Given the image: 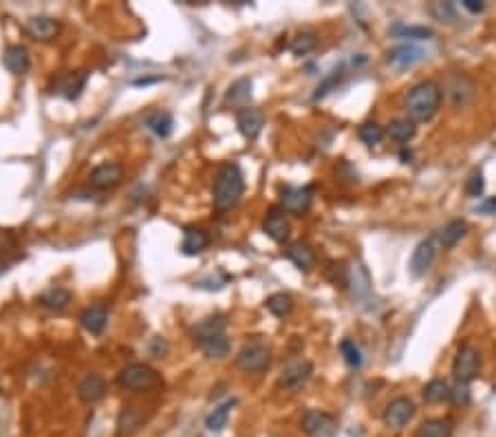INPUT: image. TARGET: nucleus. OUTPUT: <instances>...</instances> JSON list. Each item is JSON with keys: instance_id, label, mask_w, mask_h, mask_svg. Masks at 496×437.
I'll return each instance as SVG.
<instances>
[{"instance_id": "nucleus-20", "label": "nucleus", "mask_w": 496, "mask_h": 437, "mask_svg": "<svg viewBox=\"0 0 496 437\" xmlns=\"http://www.w3.org/2000/svg\"><path fill=\"white\" fill-rule=\"evenodd\" d=\"M141 426H144V415L139 407L124 405L117 417V437H132Z\"/></svg>"}, {"instance_id": "nucleus-35", "label": "nucleus", "mask_w": 496, "mask_h": 437, "mask_svg": "<svg viewBox=\"0 0 496 437\" xmlns=\"http://www.w3.org/2000/svg\"><path fill=\"white\" fill-rule=\"evenodd\" d=\"M415 133H417V128H415V122L412 120H395L388 124V135L400 144L410 142L412 137H415Z\"/></svg>"}, {"instance_id": "nucleus-36", "label": "nucleus", "mask_w": 496, "mask_h": 437, "mask_svg": "<svg viewBox=\"0 0 496 437\" xmlns=\"http://www.w3.org/2000/svg\"><path fill=\"white\" fill-rule=\"evenodd\" d=\"M316 47H318L316 33H313V31H305V33H300V36H295V38H293V42H291V47H289V49H291V54H293V56L303 58V56L311 54Z\"/></svg>"}, {"instance_id": "nucleus-5", "label": "nucleus", "mask_w": 496, "mask_h": 437, "mask_svg": "<svg viewBox=\"0 0 496 437\" xmlns=\"http://www.w3.org/2000/svg\"><path fill=\"white\" fill-rule=\"evenodd\" d=\"M478 369H481V356L472 345H463L459 349V354L452 364V374L457 382H472L478 376Z\"/></svg>"}, {"instance_id": "nucleus-12", "label": "nucleus", "mask_w": 496, "mask_h": 437, "mask_svg": "<svg viewBox=\"0 0 496 437\" xmlns=\"http://www.w3.org/2000/svg\"><path fill=\"white\" fill-rule=\"evenodd\" d=\"M25 31L33 40L49 42L60 33V23L56 18H51V16H31V18L25 23Z\"/></svg>"}, {"instance_id": "nucleus-16", "label": "nucleus", "mask_w": 496, "mask_h": 437, "mask_svg": "<svg viewBox=\"0 0 496 437\" xmlns=\"http://www.w3.org/2000/svg\"><path fill=\"white\" fill-rule=\"evenodd\" d=\"M3 64L11 75H25L31 69V58H29L27 47H23V44L7 47L5 56H3Z\"/></svg>"}, {"instance_id": "nucleus-6", "label": "nucleus", "mask_w": 496, "mask_h": 437, "mask_svg": "<svg viewBox=\"0 0 496 437\" xmlns=\"http://www.w3.org/2000/svg\"><path fill=\"white\" fill-rule=\"evenodd\" d=\"M313 204V186H285L280 190V206L285 212L305 214Z\"/></svg>"}, {"instance_id": "nucleus-9", "label": "nucleus", "mask_w": 496, "mask_h": 437, "mask_svg": "<svg viewBox=\"0 0 496 437\" xmlns=\"http://www.w3.org/2000/svg\"><path fill=\"white\" fill-rule=\"evenodd\" d=\"M300 426L309 437H326L336 429V417L326 411L309 409L300 419Z\"/></svg>"}, {"instance_id": "nucleus-34", "label": "nucleus", "mask_w": 496, "mask_h": 437, "mask_svg": "<svg viewBox=\"0 0 496 437\" xmlns=\"http://www.w3.org/2000/svg\"><path fill=\"white\" fill-rule=\"evenodd\" d=\"M390 33L395 38H408V40H428V38H433L435 33L433 29H428V27H415V25H395L390 29Z\"/></svg>"}, {"instance_id": "nucleus-19", "label": "nucleus", "mask_w": 496, "mask_h": 437, "mask_svg": "<svg viewBox=\"0 0 496 437\" xmlns=\"http://www.w3.org/2000/svg\"><path fill=\"white\" fill-rule=\"evenodd\" d=\"M87 80L89 73L87 71H71V73H64L58 82H56V93L64 95L66 99H77L80 93L84 91L87 87Z\"/></svg>"}, {"instance_id": "nucleus-18", "label": "nucleus", "mask_w": 496, "mask_h": 437, "mask_svg": "<svg viewBox=\"0 0 496 437\" xmlns=\"http://www.w3.org/2000/svg\"><path fill=\"white\" fill-rule=\"evenodd\" d=\"M80 323H82V327H84L89 333L99 336V333L104 331L106 323H108V309H106V305H104V302H95V305L87 307L84 312H82V316H80Z\"/></svg>"}, {"instance_id": "nucleus-39", "label": "nucleus", "mask_w": 496, "mask_h": 437, "mask_svg": "<svg viewBox=\"0 0 496 437\" xmlns=\"http://www.w3.org/2000/svg\"><path fill=\"white\" fill-rule=\"evenodd\" d=\"M342 75H344V69L340 66V69H336V71H331L320 84H318V89H316V93H313V99H324L331 91H333L338 84H340V80H342Z\"/></svg>"}, {"instance_id": "nucleus-40", "label": "nucleus", "mask_w": 496, "mask_h": 437, "mask_svg": "<svg viewBox=\"0 0 496 437\" xmlns=\"http://www.w3.org/2000/svg\"><path fill=\"white\" fill-rule=\"evenodd\" d=\"M340 351H342V356H344V360H346V364H349L351 369H360V367H362V362H364L362 351H360V347H357L353 340H342Z\"/></svg>"}, {"instance_id": "nucleus-26", "label": "nucleus", "mask_w": 496, "mask_h": 437, "mask_svg": "<svg viewBox=\"0 0 496 437\" xmlns=\"http://www.w3.org/2000/svg\"><path fill=\"white\" fill-rule=\"evenodd\" d=\"M201 347V351L208 358H225L229 354V340L225 333H217V336H210V338H203L196 343Z\"/></svg>"}, {"instance_id": "nucleus-29", "label": "nucleus", "mask_w": 496, "mask_h": 437, "mask_svg": "<svg viewBox=\"0 0 496 437\" xmlns=\"http://www.w3.org/2000/svg\"><path fill=\"white\" fill-rule=\"evenodd\" d=\"M225 316H210L205 321H201L194 329V340H203V338H210V336H217V333H225Z\"/></svg>"}, {"instance_id": "nucleus-10", "label": "nucleus", "mask_w": 496, "mask_h": 437, "mask_svg": "<svg viewBox=\"0 0 496 437\" xmlns=\"http://www.w3.org/2000/svg\"><path fill=\"white\" fill-rule=\"evenodd\" d=\"M124 179V168L117 161H104L93 168L91 173V183L97 190H113L115 186H120Z\"/></svg>"}, {"instance_id": "nucleus-31", "label": "nucleus", "mask_w": 496, "mask_h": 437, "mask_svg": "<svg viewBox=\"0 0 496 437\" xmlns=\"http://www.w3.org/2000/svg\"><path fill=\"white\" fill-rule=\"evenodd\" d=\"M472 84L470 80L466 78H452L450 84H448V93L452 97V102L457 106H463V104H468L470 102V97H472Z\"/></svg>"}, {"instance_id": "nucleus-41", "label": "nucleus", "mask_w": 496, "mask_h": 437, "mask_svg": "<svg viewBox=\"0 0 496 437\" xmlns=\"http://www.w3.org/2000/svg\"><path fill=\"white\" fill-rule=\"evenodd\" d=\"M450 400L454 402V405H468L470 402V389H468V384L466 382H457L452 389H450Z\"/></svg>"}, {"instance_id": "nucleus-44", "label": "nucleus", "mask_w": 496, "mask_h": 437, "mask_svg": "<svg viewBox=\"0 0 496 437\" xmlns=\"http://www.w3.org/2000/svg\"><path fill=\"white\" fill-rule=\"evenodd\" d=\"M476 212H481V214H496V197H490L485 201H481L476 208Z\"/></svg>"}, {"instance_id": "nucleus-8", "label": "nucleus", "mask_w": 496, "mask_h": 437, "mask_svg": "<svg viewBox=\"0 0 496 437\" xmlns=\"http://www.w3.org/2000/svg\"><path fill=\"white\" fill-rule=\"evenodd\" d=\"M437 259V243H435V237H428L424 239L415 250H412L410 254V263H408V270L412 276H424L430 267H433Z\"/></svg>"}, {"instance_id": "nucleus-1", "label": "nucleus", "mask_w": 496, "mask_h": 437, "mask_svg": "<svg viewBox=\"0 0 496 437\" xmlns=\"http://www.w3.org/2000/svg\"><path fill=\"white\" fill-rule=\"evenodd\" d=\"M245 192V177L239 164H223L219 168L217 177H214L212 186V204L219 212H227L234 208Z\"/></svg>"}, {"instance_id": "nucleus-13", "label": "nucleus", "mask_w": 496, "mask_h": 437, "mask_svg": "<svg viewBox=\"0 0 496 437\" xmlns=\"http://www.w3.org/2000/svg\"><path fill=\"white\" fill-rule=\"evenodd\" d=\"M262 230L265 234L276 241V243H287L289 237H291V223H289V218L285 216V212H280V210H269V214L265 216V221H262Z\"/></svg>"}, {"instance_id": "nucleus-14", "label": "nucleus", "mask_w": 496, "mask_h": 437, "mask_svg": "<svg viewBox=\"0 0 496 437\" xmlns=\"http://www.w3.org/2000/svg\"><path fill=\"white\" fill-rule=\"evenodd\" d=\"M236 124H239V130L243 133V137L256 140L260 135L262 126H265V113L260 109H254V106L241 109L236 113Z\"/></svg>"}, {"instance_id": "nucleus-43", "label": "nucleus", "mask_w": 496, "mask_h": 437, "mask_svg": "<svg viewBox=\"0 0 496 437\" xmlns=\"http://www.w3.org/2000/svg\"><path fill=\"white\" fill-rule=\"evenodd\" d=\"M466 190H468V195L470 197H481L483 195V190H485V179H483V175L481 173H474L470 179H468V186H466Z\"/></svg>"}, {"instance_id": "nucleus-27", "label": "nucleus", "mask_w": 496, "mask_h": 437, "mask_svg": "<svg viewBox=\"0 0 496 437\" xmlns=\"http://www.w3.org/2000/svg\"><path fill=\"white\" fill-rule=\"evenodd\" d=\"M146 126L151 128L155 135H159V137H170L172 126H174V120H172L170 113L155 111V113H151V115L146 117Z\"/></svg>"}, {"instance_id": "nucleus-3", "label": "nucleus", "mask_w": 496, "mask_h": 437, "mask_svg": "<svg viewBox=\"0 0 496 437\" xmlns=\"http://www.w3.org/2000/svg\"><path fill=\"white\" fill-rule=\"evenodd\" d=\"M117 382L128 391H148L159 384V374L153 367H148L144 362H132L122 369Z\"/></svg>"}, {"instance_id": "nucleus-22", "label": "nucleus", "mask_w": 496, "mask_h": 437, "mask_svg": "<svg viewBox=\"0 0 496 437\" xmlns=\"http://www.w3.org/2000/svg\"><path fill=\"white\" fill-rule=\"evenodd\" d=\"M210 245V234L201 228H186L184 241H181V252L186 257H196Z\"/></svg>"}, {"instance_id": "nucleus-11", "label": "nucleus", "mask_w": 496, "mask_h": 437, "mask_svg": "<svg viewBox=\"0 0 496 437\" xmlns=\"http://www.w3.org/2000/svg\"><path fill=\"white\" fill-rule=\"evenodd\" d=\"M311 374H313V364L309 360H293L283 369L278 384L287 391H295V389H300L303 384H307Z\"/></svg>"}, {"instance_id": "nucleus-37", "label": "nucleus", "mask_w": 496, "mask_h": 437, "mask_svg": "<svg viewBox=\"0 0 496 437\" xmlns=\"http://www.w3.org/2000/svg\"><path fill=\"white\" fill-rule=\"evenodd\" d=\"M351 283H353V292L357 296H367L371 292V276L362 265L351 267Z\"/></svg>"}, {"instance_id": "nucleus-45", "label": "nucleus", "mask_w": 496, "mask_h": 437, "mask_svg": "<svg viewBox=\"0 0 496 437\" xmlns=\"http://www.w3.org/2000/svg\"><path fill=\"white\" fill-rule=\"evenodd\" d=\"M463 7H466L470 13H481L483 9H485V5L481 3V0H463V3H461Z\"/></svg>"}, {"instance_id": "nucleus-33", "label": "nucleus", "mask_w": 496, "mask_h": 437, "mask_svg": "<svg viewBox=\"0 0 496 437\" xmlns=\"http://www.w3.org/2000/svg\"><path fill=\"white\" fill-rule=\"evenodd\" d=\"M265 305H267V309L276 318H285V316H289L293 312V298L289 294H285V292H278V294H272Z\"/></svg>"}, {"instance_id": "nucleus-7", "label": "nucleus", "mask_w": 496, "mask_h": 437, "mask_svg": "<svg viewBox=\"0 0 496 437\" xmlns=\"http://www.w3.org/2000/svg\"><path fill=\"white\" fill-rule=\"evenodd\" d=\"M415 402L410 398H395L386 405V411H384V424L388 429H395L400 431L404 429L412 417H415Z\"/></svg>"}, {"instance_id": "nucleus-46", "label": "nucleus", "mask_w": 496, "mask_h": 437, "mask_svg": "<svg viewBox=\"0 0 496 437\" xmlns=\"http://www.w3.org/2000/svg\"><path fill=\"white\" fill-rule=\"evenodd\" d=\"M410 157H412V155L408 153V150H406V148H404V150H402V153H400V159H402L404 164H408V161H410Z\"/></svg>"}, {"instance_id": "nucleus-38", "label": "nucleus", "mask_w": 496, "mask_h": 437, "mask_svg": "<svg viewBox=\"0 0 496 437\" xmlns=\"http://www.w3.org/2000/svg\"><path fill=\"white\" fill-rule=\"evenodd\" d=\"M357 137H360L364 144H367V146H375V144L382 142V137H384V128L379 126V124H375V122H367V124H362V126H360Z\"/></svg>"}, {"instance_id": "nucleus-2", "label": "nucleus", "mask_w": 496, "mask_h": 437, "mask_svg": "<svg viewBox=\"0 0 496 437\" xmlns=\"http://www.w3.org/2000/svg\"><path fill=\"white\" fill-rule=\"evenodd\" d=\"M441 89L435 82H419L406 95V111L412 122H428L441 106Z\"/></svg>"}, {"instance_id": "nucleus-23", "label": "nucleus", "mask_w": 496, "mask_h": 437, "mask_svg": "<svg viewBox=\"0 0 496 437\" xmlns=\"http://www.w3.org/2000/svg\"><path fill=\"white\" fill-rule=\"evenodd\" d=\"M287 257L289 261L298 267V270L303 272H309L313 265H316V254H313V250L309 243L305 241H295L287 247Z\"/></svg>"}, {"instance_id": "nucleus-32", "label": "nucleus", "mask_w": 496, "mask_h": 437, "mask_svg": "<svg viewBox=\"0 0 496 437\" xmlns=\"http://www.w3.org/2000/svg\"><path fill=\"white\" fill-rule=\"evenodd\" d=\"M450 398V386L445 380H430L424 386V400L428 405H439V402Z\"/></svg>"}, {"instance_id": "nucleus-30", "label": "nucleus", "mask_w": 496, "mask_h": 437, "mask_svg": "<svg viewBox=\"0 0 496 437\" xmlns=\"http://www.w3.org/2000/svg\"><path fill=\"white\" fill-rule=\"evenodd\" d=\"M450 435H452L450 419L437 417V419H428V422H424L415 437H450Z\"/></svg>"}, {"instance_id": "nucleus-21", "label": "nucleus", "mask_w": 496, "mask_h": 437, "mask_svg": "<svg viewBox=\"0 0 496 437\" xmlns=\"http://www.w3.org/2000/svg\"><path fill=\"white\" fill-rule=\"evenodd\" d=\"M252 99V80L250 78H241L229 87L227 95H225V104L234 106V109H247Z\"/></svg>"}, {"instance_id": "nucleus-42", "label": "nucleus", "mask_w": 496, "mask_h": 437, "mask_svg": "<svg viewBox=\"0 0 496 437\" xmlns=\"http://www.w3.org/2000/svg\"><path fill=\"white\" fill-rule=\"evenodd\" d=\"M430 11H433V16H435L437 20H441V23H448L445 18H452V20L457 18L452 3H437V5L430 7Z\"/></svg>"}, {"instance_id": "nucleus-24", "label": "nucleus", "mask_w": 496, "mask_h": 437, "mask_svg": "<svg viewBox=\"0 0 496 437\" xmlns=\"http://www.w3.org/2000/svg\"><path fill=\"white\" fill-rule=\"evenodd\" d=\"M236 407V398H229L225 400L223 405H219L217 409H214L208 417H205V429L210 433H221L225 426H227V419H229V413L231 409Z\"/></svg>"}, {"instance_id": "nucleus-15", "label": "nucleus", "mask_w": 496, "mask_h": 437, "mask_svg": "<svg viewBox=\"0 0 496 437\" xmlns=\"http://www.w3.org/2000/svg\"><path fill=\"white\" fill-rule=\"evenodd\" d=\"M106 395V380L99 374H87L77 384V398L84 405H95Z\"/></svg>"}, {"instance_id": "nucleus-4", "label": "nucleus", "mask_w": 496, "mask_h": 437, "mask_svg": "<svg viewBox=\"0 0 496 437\" xmlns=\"http://www.w3.org/2000/svg\"><path fill=\"white\" fill-rule=\"evenodd\" d=\"M269 362H272V354L262 343H247L236 358V364L247 374H262L265 369L269 367Z\"/></svg>"}, {"instance_id": "nucleus-25", "label": "nucleus", "mask_w": 496, "mask_h": 437, "mask_svg": "<svg viewBox=\"0 0 496 437\" xmlns=\"http://www.w3.org/2000/svg\"><path fill=\"white\" fill-rule=\"evenodd\" d=\"M38 302L42 307L51 309V312H62L71 302V292L64 290V288H49L40 294Z\"/></svg>"}, {"instance_id": "nucleus-28", "label": "nucleus", "mask_w": 496, "mask_h": 437, "mask_svg": "<svg viewBox=\"0 0 496 437\" xmlns=\"http://www.w3.org/2000/svg\"><path fill=\"white\" fill-rule=\"evenodd\" d=\"M466 232H468V223L463 221V218H454V221H450L441 230L439 241L443 247H454L463 237H466Z\"/></svg>"}, {"instance_id": "nucleus-17", "label": "nucleus", "mask_w": 496, "mask_h": 437, "mask_svg": "<svg viewBox=\"0 0 496 437\" xmlns=\"http://www.w3.org/2000/svg\"><path fill=\"white\" fill-rule=\"evenodd\" d=\"M424 49L417 47V44H402V47H397L393 49V51L388 54V62L395 66V69H410V66H415L424 60Z\"/></svg>"}]
</instances>
